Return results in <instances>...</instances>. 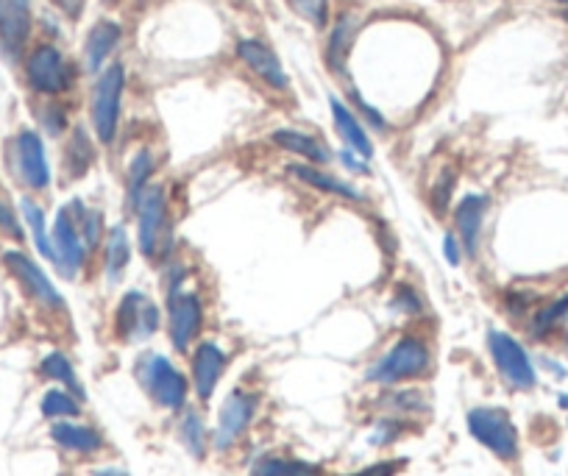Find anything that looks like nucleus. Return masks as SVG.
Returning a JSON list of instances; mask_svg holds the SVG:
<instances>
[{
    "instance_id": "nucleus-1",
    "label": "nucleus",
    "mask_w": 568,
    "mask_h": 476,
    "mask_svg": "<svg viewBox=\"0 0 568 476\" xmlns=\"http://www.w3.org/2000/svg\"><path fill=\"white\" fill-rule=\"evenodd\" d=\"M468 429L499 460H516L518 457V432L504 410H496V407L471 410L468 412Z\"/></svg>"
},
{
    "instance_id": "nucleus-2",
    "label": "nucleus",
    "mask_w": 568,
    "mask_h": 476,
    "mask_svg": "<svg viewBox=\"0 0 568 476\" xmlns=\"http://www.w3.org/2000/svg\"><path fill=\"white\" fill-rule=\"evenodd\" d=\"M426 368H429V348L415 337H404L368 371V379L382 385H396L426 374Z\"/></svg>"
},
{
    "instance_id": "nucleus-3",
    "label": "nucleus",
    "mask_w": 568,
    "mask_h": 476,
    "mask_svg": "<svg viewBox=\"0 0 568 476\" xmlns=\"http://www.w3.org/2000/svg\"><path fill=\"white\" fill-rule=\"evenodd\" d=\"M123 87H126V73H123V67L120 65L106 67V73L98 78V84H95V95H92V123H95V131H98V140L101 142L115 140Z\"/></svg>"
},
{
    "instance_id": "nucleus-4",
    "label": "nucleus",
    "mask_w": 568,
    "mask_h": 476,
    "mask_svg": "<svg viewBox=\"0 0 568 476\" xmlns=\"http://www.w3.org/2000/svg\"><path fill=\"white\" fill-rule=\"evenodd\" d=\"M137 376H140L142 387L154 396V401H159L168 410H179L184 399H187L184 376L165 357H159V354L142 357L140 365H137Z\"/></svg>"
},
{
    "instance_id": "nucleus-5",
    "label": "nucleus",
    "mask_w": 568,
    "mask_h": 476,
    "mask_svg": "<svg viewBox=\"0 0 568 476\" xmlns=\"http://www.w3.org/2000/svg\"><path fill=\"white\" fill-rule=\"evenodd\" d=\"M488 346H491V357L499 368V374L518 390H532L535 387V368H532L527 351L521 348L518 340H513L504 332H491L488 337Z\"/></svg>"
},
{
    "instance_id": "nucleus-6",
    "label": "nucleus",
    "mask_w": 568,
    "mask_h": 476,
    "mask_svg": "<svg viewBox=\"0 0 568 476\" xmlns=\"http://www.w3.org/2000/svg\"><path fill=\"white\" fill-rule=\"evenodd\" d=\"M31 34V3L28 0H0V48L17 59Z\"/></svg>"
},
{
    "instance_id": "nucleus-7",
    "label": "nucleus",
    "mask_w": 568,
    "mask_h": 476,
    "mask_svg": "<svg viewBox=\"0 0 568 476\" xmlns=\"http://www.w3.org/2000/svg\"><path fill=\"white\" fill-rule=\"evenodd\" d=\"M28 81L37 92L45 95H56L67 87V67L62 53L51 48V45H42L37 51L31 53L28 59Z\"/></svg>"
},
{
    "instance_id": "nucleus-8",
    "label": "nucleus",
    "mask_w": 568,
    "mask_h": 476,
    "mask_svg": "<svg viewBox=\"0 0 568 476\" xmlns=\"http://www.w3.org/2000/svg\"><path fill=\"white\" fill-rule=\"evenodd\" d=\"M254 410H257V399L248 396L243 390L232 393L223 410H220V421H218V435H215V446L218 449H229L234 440H240V435L246 432L251 418H254Z\"/></svg>"
},
{
    "instance_id": "nucleus-9",
    "label": "nucleus",
    "mask_w": 568,
    "mask_h": 476,
    "mask_svg": "<svg viewBox=\"0 0 568 476\" xmlns=\"http://www.w3.org/2000/svg\"><path fill=\"white\" fill-rule=\"evenodd\" d=\"M156 326H159V312L156 307L142 296V293H129L120 304L117 312V329L120 335L129 337V340H142V337L154 335Z\"/></svg>"
},
{
    "instance_id": "nucleus-10",
    "label": "nucleus",
    "mask_w": 568,
    "mask_h": 476,
    "mask_svg": "<svg viewBox=\"0 0 568 476\" xmlns=\"http://www.w3.org/2000/svg\"><path fill=\"white\" fill-rule=\"evenodd\" d=\"M3 259H6V265H9V271H12L14 276L23 282V287H26L31 296L37 298L39 304H45V307H53V309L65 307V301H62V296L56 293V287L51 284V279L39 271L37 265H34L26 254H20V251H9Z\"/></svg>"
},
{
    "instance_id": "nucleus-11",
    "label": "nucleus",
    "mask_w": 568,
    "mask_h": 476,
    "mask_svg": "<svg viewBox=\"0 0 568 476\" xmlns=\"http://www.w3.org/2000/svg\"><path fill=\"white\" fill-rule=\"evenodd\" d=\"M237 56H240L262 81H268L273 90H287L290 78L284 73L279 56H276L268 45H262L259 39H240V42H237Z\"/></svg>"
},
{
    "instance_id": "nucleus-12",
    "label": "nucleus",
    "mask_w": 568,
    "mask_h": 476,
    "mask_svg": "<svg viewBox=\"0 0 568 476\" xmlns=\"http://www.w3.org/2000/svg\"><path fill=\"white\" fill-rule=\"evenodd\" d=\"M201 326V304L190 293H173L170 296V343L187 351L195 332Z\"/></svg>"
},
{
    "instance_id": "nucleus-13",
    "label": "nucleus",
    "mask_w": 568,
    "mask_h": 476,
    "mask_svg": "<svg viewBox=\"0 0 568 476\" xmlns=\"http://www.w3.org/2000/svg\"><path fill=\"white\" fill-rule=\"evenodd\" d=\"M165 193L159 187H145L137 201L140 209V248L145 257L156 254L159 245V232L165 226Z\"/></svg>"
},
{
    "instance_id": "nucleus-14",
    "label": "nucleus",
    "mask_w": 568,
    "mask_h": 476,
    "mask_svg": "<svg viewBox=\"0 0 568 476\" xmlns=\"http://www.w3.org/2000/svg\"><path fill=\"white\" fill-rule=\"evenodd\" d=\"M17 165H20V176L28 187L42 190L51 181V170H48V159H45V148L34 131H23L17 137Z\"/></svg>"
},
{
    "instance_id": "nucleus-15",
    "label": "nucleus",
    "mask_w": 568,
    "mask_h": 476,
    "mask_svg": "<svg viewBox=\"0 0 568 476\" xmlns=\"http://www.w3.org/2000/svg\"><path fill=\"white\" fill-rule=\"evenodd\" d=\"M53 259L59 262V268L65 271V276H76L78 265L84 259V245L78 240L76 226L67 212H59L56 226H53Z\"/></svg>"
},
{
    "instance_id": "nucleus-16",
    "label": "nucleus",
    "mask_w": 568,
    "mask_h": 476,
    "mask_svg": "<svg viewBox=\"0 0 568 476\" xmlns=\"http://www.w3.org/2000/svg\"><path fill=\"white\" fill-rule=\"evenodd\" d=\"M226 368V357L215 343H201L198 351H195L193 360V379H195V390L198 396L207 401L212 399L215 387H218V379Z\"/></svg>"
},
{
    "instance_id": "nucleus-17",
    "label": "nucleus",
    "mask_w": 568,
    "mask_h": 476,
    "mask_svg": "<svg viewBox=\"0 0 568 476\" xmlns=\"http://www.w3.org/2000/svg\"><path fill=\"white\" fill-rule=\"evenodd\" d=\"M329 106H332L335 126H337V131H340V137L346 140V145H349L351 151H357L362 159H371V156H374V145H371L368 134H365V129L360 126L357 115L351 112L349 106H343V103L337 101V98H332Z\"/></svg>"
},
{
    "instance_id": "nucleus-18",
    "label": "nucleus",
    "mask_w": 568,
    "mask_h": 476,
    "mask_svg": "<svg viewBox=\"0 0 568 476\" xmlns=\"http://www.w3.org/2000/svg\"><path fill=\"white\" fill-rule=\"evenodd\" d=\"M485 206H488V201L479 198V195H468V198H463V204L457 206V232L463 237L465 254H471V257L477 254Z\"/></svg>"
},
{
    "instance_id": "nucleus-19",
    "label": "nucleus",
    "mask_w": 568,
    "mask_h": 476,
    "mask_svg": "<svg viewBox=\"0 0 568 476\" xmlns=\"http://www.w3.org/2000/svg\"><path fill=\"white\" fill-rule=\"evenodd\" d=\"M354 37H357V20L343 14L340 20L332 28L329 34V48H326V62L335 73H343L346 70V59H349L351 45H354Z\"/></svg>"
},
{
    "instance_id": "nucleus-20",
    "label": "nucleus",
    "mask_w": 568,
    "mask_h": 476,
    "mask_svg": "<svg viewBox=\"0 0 568 476\" xmlns=\"http://www.w3.org/2000/svg\"><path fill=\"white\" fill-rule=\"evenodd\" d=\"M117 39H120V26L115 23H98L92 28L90 37H87V45H84V53H87V67L92 73L101 70V65L106 62V56L115 51Z\"/></svg>"
},
{
    "instance_id": "nucleus-21",
    "label": "nucleus",
    "mask_w": 568,
    "mask_h": 476,
    "mask_svg": "<svg viewBox=\"0 0 568 476\" xmlns=\"http://www.w3.org/2000/svg\"><path fill=\"white\" fill-rule=\"evenodd\" d=\"M53 440L59 446H65L70 451H81V454H92L104 446V438L90 429V426H76V424H56L51 429Z\"/></svg>"
},
{
    "instance_id": "nucleus-22",
    "label": "nucleus",
    "mask_w": 568,
    "mask_h": 476,
    "mask_svg": "<svg viewBox=\"0 0 568 476\" xmlns=\"http://www.w3.org/2000/svg\"><path fill=\"white\" fill-rule=\"evenodd\" d=\"M290 173H293L296 179L304 181V184H310V187H315V190H321V193L340 195V198H351V201H360L362 198V195L357 193L351 184L335 179V176H326V173L310 168V165H293Z\"/></svg>"
},
{
    "instance_id": "nucleus-23",
    "label": "nucleus",
    "mask_w": 568,
    "mask_h": 476,
    "mask_svg": "<svg viewBox=\"0 0 568 476\" xmlns=\"http://www.w3.org/2000/svg\"><path fill=\"white\" fill-rule=\"evenodd\" d=\"M273 142L276 145H282V148H287V151H293V154H301L307 156L310 162H315V165H326L329 162V151L323 148L321 142L315 140V137H310V134H301V131H276L273 134Z\"/></svg>"
},
{
    "instance_id": "nucleus-24",
    "label": "nucleus",
    "mask_w": 568,
    "mask_h": 476,
    "mask_svg": "<svg viewBox=\"0 0 568 476\" xmlns=\"http://www.w3.org/2000/svg\"><path fill=\"white\" fill-rule=\"evenodd\" d=\"M131 259V245H129V237L126 232L115 226L112 234H109V240H106V273H109V279L117 282L123 271H126V265H129Z\"/></svg>"
},
{
    "instance_id": "nucleus-25",
    "label": "nucleus",
    "mask_w": 568,
    "mask_h": 476,
    "mask_svg": "<svg viewBox=\"0 0 568 476\" xmlns=\"http://www.w3.org/2000/svg\"><path fill=\"white\" fill-rule=\"evenodd\" d=\"M42 374L51 376V379H56V382H62L67 390H73V393H76L78 399L84 396V387H81V382H78L76 371H73V365H70V360H67L65 354H48L45 362H42Z\"/></svg>"
},
{
    "instance_id": "nucleus-26",
    "label": "nucleus",
    "mask_w": 568,
    "mask_h": 476,
    "mask_svg": "<svg viewBox=\"0 0 568 476\" xmlns=\"http://www.w3.org/2000/svg\"><path fill=\"white\" fill-rule=\"evenodd\" d=\"M254 476H321V471L310 463L271 457V460H262V463L254 468Z\"/></svg>"
},
{
    "instance_id": "nucleus-27",
    "label": "nucleus",
    "mask_w": 568,
    "mask_h": 476,
    "mask_svg": "<svg viewBox=\"0 0 568 476\" xmlns=\"http://www.w3.org/2000/svg\"><path fill=\"white\" fill-rule=\"evenodd\" d=\"M151 170H154V156L148 154V151H140V154L131 159V165H129V198H131V204H134V206H137V201H140L142 190L148 187Z\"/></svg>"
},
{
    "instance_id": "nucleus-28",
    "label": "nucleus",
    "mask_w": 568,
    "mask_h": 476,
    "mask_svg": "<svg viewBox=\"0 0 568 476\" xmlns=\"http://www.w3.org/2000/svg\"><path fill=\"white\" fill-rule=\"evenodd\" d=\"M181 440H184L187 451H190L193 457H198V460L207 454V432H204V421H201L198 412H190V415L184 418V424H181Z\"/></svg>"
},
{
    "instance_id": "nucleus-29",
    "label": "nucleus",
    "mask_w": 568,
    "mask_h": 476,
    "mask_svg": "<svg viewBox=\"0 0 568 476\" xmlns=\"http://www.w3.org/2000/svg\"><path fill=\"white\" fill-rule=\"evenodd\" d=\"M42 412L48 415V418H76L81 407H78V401L65 393V390H51V393H45V399H42Z\"/></svg>"
},
{
    "instance_id": "nucleus-30",
    "label": "nucleus",
    "mask_w": 568,
    "mask_h": 476,
    "mask_svg": "<svg viewBox=\"0 0 568 476\" xmlns=\"http://www.w3.org/2000/svg\"><path fill=\"white\" fill-rule=\"evenodd\" d=\"M23 215H26L31 232H34V240H37L39 251H42L45 257L53 259V245L51 240H48V232H45V215H42V209H39L37 204L26 201V204H23Z\"/></svg>"
},
{
    "instance_id": "nucleus-31",
    "label": "nucleus",
    "mask_w": 568,
    "mask_h": 476,
    "mask_svg": "<svg viewBox=\"0 0 568 476\" xmlns=\"http://www.w3.org/2000/svg\"><path fill=\"white\" fill-rule=\"evenodd\" d=\"M90 159H92V148H90V140H87V134L78 129L73 134V142H70V168H73V176H81L84 170L90 168Z\"/></svg>"
},
{
    "instance_id": "nucleus-32",
    "label": "nucleus",
    "mask_w": 568,
    "mask_h": 476,
    "mask_svg": "<svg viewBox=\"0 0 568 476\" xmlns=\"http://www.w3.org/2000/svg\"><path fill=\"white\" fill-rule=\"evenodd\" d=\"M290 6H293L304 20H310L312 26H326V6H329V0H290Z\"/></svg>"
},
{
    "instance_id": "nucleus-33",
    "label": "nucleus",
    "mask_w": 568,
    "mask_h": 476,
    "mask_svg": "<svg viewBox=\"0 0 568 476\" xmlns=\"http://www.w3.org/2000/svg\"><path fill=\"white\" fill-rule=\"evenodd\" d=\"M566 312H568V296L563 298V301H557L555 307L543 309L541 315H538V321H535V332H538V335H541V332H546V329H549V326H552L555 321H560V318H563Z\"/></svg>"
},
{
    "instance_id": "nucleus-34",
    "label": "nucleus",
    "mask_w": 568,
    "mask_h": 476,
    "mask_svg": "<svg viewBox=\"0 0 568 476\" xmlns=\"http://www.w3.org/2000/svg\"><path fill=\"white\" fill-rule=\"evenodd\" d=\"M0 229L9 234V237H14V240H20V237H23V232H20V223L14 220L12 212H9L3 204H0Z\"/></svg>"
},
{
    "instance_id": "nucleus-35",
    "label": "nucleus",
    "mask_w": 568,
    "mask_h": 476,
    "mask_svg": "<svg viewBox=\"0 0 568 476\" xmlns=\"http://www.w3.org/2000/svg\"><path fill=\"white\" fill-rule=\"evenodd\" d=\"M399 471V463H379V465H371V468H365L360 474H351V476H393Z\"/></svg>"
},
{
    "instance_id": "nucleus-36",
    "label": "nucleus",
    "mask_w": 568,
    "mask_h": 476,
    "mask_svg": "<svg viewBox=\"0 0 568 476\" xmlns=\"http://www.w3.org/2000/svg\"><path fill=\"white\" fill-rule=\"evenodd\" d=\"M53 3H56L67 17H73V20H76L78 14H81V9H84V0H53Z\"/></svg>"
},
{
    "instance_id": "nucleus-37",
    "label": "nucleus",
    "mask_w": 568,
    "mask_h": 476,
    "mask_svg": "<svg viewBox=\"0 0 568 476\" xmlns=\"http://www.w3.org/2000/svg\"><path fill=\"white\" fill-rule=\"evenodd\" d=\"M446 257H449V262H452V265H457V262H460V251H457V240H454L452 234L446 237Z\"/></svg>"
},
{
    "instance_id": "nucleus-38",
    "label": "nucleus",
    "mask_w": 568,
    "mask_h": 476,
    "mask_svg": "<svg viewBox=\"0 0 568 476\" xmlns=\"http://www.w3.org/2000/svg\"><path fill=\"white\" fill-rule=\"evenodd\" d=\"M98 476H129L126 471H120V468H106V471H101Z\"/></svg>"
},
{
    "instance_id": "nucleus-39",
    "label": "nucleus",
    "mask_w": 568,
    "mask_h": 476,
    "mask_svg": "<svg viewBox=\"0 0 568 476\" xmlns=\"http://www.w3.org/2000/svg\"><path fill=\"white\" fill-rule=\"evenodd\" d=\"M560 407H568V396H563V399H560Z\"/></svg>"
},
{
    "instance_id": "nucleus-40",
    "label": "nucleus",
    "mask_w": 568,
    "mask_h": 476,
    "mask_svg": "<svg viewBox=\"0 0 568 476\" xmlns=\"http://www.w3.org/2000/svg\"><path fill=\"white\" fill-rule=\"evenodd\" d=\"M557 3H566V6H568V0H557Z\"/></svg>"
}]
</instances>
